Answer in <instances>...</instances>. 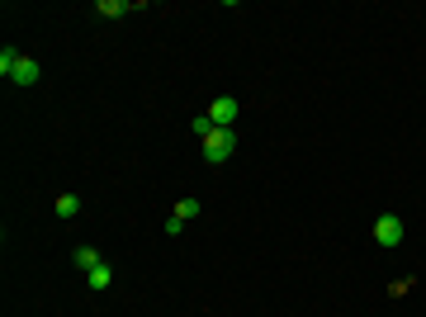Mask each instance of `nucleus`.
<instances>
[{"mask_svg": "<svg viewBox=\"0 0 426 317\" xmlns=\"http://www.w3.org/2000/svg\"><path fill=\"white\" fill-rule=\"evenodd\" d=\"M199 152H204V161L209 166H223V161L237 152V128H213L204 142H199Z\"/></svg>", "mask_w": 426, "mask_h": 317, "instance_id": "f257e3e1", "label": "nucleus"}, {"mask_svg": "<svg viewBox=\"0 0 426 317\" xmlns=\"http://www.w3.org/2000/svg\"><path fill=\"white\" fill-rule=\"evenodd\" d=\"M402 232H407V228H402L398 213H379V218H374V241H379V246H389V251H393V246L402 241Z\"/></svg>", "mask_w": 426, "mask_h": 317, "instance_id": "f03ea898", "label": "nucleus"}, {"mask_svg": "<svg viewBox=\"0 0 426 317\" xmlns=\"http://www.w3.org/2000/svg\"><path fill=\"white\" fill-rule=\"evenodd\" d=\"M209 119H213V128H232V123H237V100L218 95V100L209 105Z\"/></svg>", "mask_w": 426, "mask_h": 317, "instance_id": "7ed1b4c3", "label": "nucleus"}, {"mask_svg": "<svg viewBox=\"0 0 426 317\" xmlns=\"http://www.w3.org/2000/svg\"><path fill=\"white\" fill-rule=\"evenodd\" d=\"M38 76H43V71H38V62L19 53V62L10 67V80H15V85H38Z\"/></svg>", "mask_w": 426, "mask_h": 317, "instance_id": "20e7f679", "label": "nucleus"}, {"mask_svg": "<svg viewBox=\"0 0 426 317\" xmlns=\"http://www.w3.org/2000/svg\"><path fill=\"white\" fill-rule=\"evenodd\" d=\"M71 261H76V270H80V275H90L95 265H105V256H100L95 246H76V256H71Z\"/></svg>", "mask_w": 426, "mask_h": 317, "instance_id": "39448f33", "label": "nucleus"}, {"mask_svg": "<svg viewBox=\"0 0 426 317\" xmlns=\"http://www.w3.org/2000/svg\"><path fill=\"white\" fill-rule=\"evenodd\" d=\"M85 284H90V289H95V293H105L109 284H114V270H109V265H95V270L85 275Z\"/></svg>", "mask_w": 426, "mask_h": 317, "instance_id": "423d86ee", "label": "nucleus"}, {"mask_svg": "<svg viewBox=\"0 0 426 317\" xmlns=\"http://www.w3.org/2000/svg\"><path fill=\"white\" fill-rule=\"evenodd\" d=\"M53 209H57V218H76V213H80V194H71V189H67V194H57Z\"/></svg>", "mask_w": 426, "mask_h": 317, "instance_id": "0eeeda50", "label": "nucleus"}, {"mask_svg": "<svg viewBox=\"0 0 426 317\" xmlns=\"http://www.w3.org/2000/svg\"><path fill=\"white\" fill-rule=\"evenodd\" d=\"M95 15H100V19H123V15H128V5H123V0H100V5H95Z\"/></svg>", "mask_w": 426, "mask_h": 317, "instance_id": "6e6552de", "label": "nucleus"}, {"mask_svg": "<svg viewBox=\"0 0 426 317\" xmlns=\"http://www.w3.org/2000/svg\"><path fill=\"white\" fill-rule=\"evenodd\" d=\"M194 213H199V199H176V218H180V223H189Z\"/></svg>", "mask_w": 426, "mask_h": 317, "instance_id": "1a4fd4ad", "label": "nucleus"}, {"mask_svg": "<svg viewBox=\"0 0 426 317\" xmlns=\"http://www.w3.org/2000/svg\"><path fill=\"white\" fill-rule=\"evenodd\" d=\"M189 128L199 132V142H204V137L213 132V119H209V114H194V123H189Z\"/></svg>", "mask_w": 426, "mask_h": 317, "instance_id": "9d476101", "label": "nucleus"}, {"mask_svg": "<svg viewBox=\"0 0 426 317\" xmlns=\"http://www.w3.org/2000/svg\"><path fill=\"white\" fill-rule=\"evenodd\" d=\"M15 62H19L15 48H0V71H5V76H10V67H15Z\"/></svg>", "mask_w": 426, "mask_h": 317, "instance_id": "9b49d317", "label": "nucleus"}, {"mask_svg": "<svg viewBox=\"0 0 426 317\" xmlns=\"http://www.w3.org/2000/svg\"><path fill=\"white\" fill-rule=\"evenodd\" d=\"M407 289H412V280H393V284H389V293H393V298H402Z\"/></svg>", "mask_w": 426, "mask_h": 317, "instance_id": "f8f14e48", "label": "nucleus"}]
</instances>
